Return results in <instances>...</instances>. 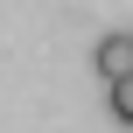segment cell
<instances>
[{"label": "cell", "mask_w": 133, "mask_h": 133, "mask_svg": "<svg viewBox=\"0 0 133 133\" xmlns=\"http://www.w3.org/2000/svg\"><path fill=\"white\" fill-rule=\"evenodd\" d=\"M91 70H98L105 84H119V77H133V35H105V42L91 49Z\"/></svg>", "instance_id": "1"}, {"label": "cell", "mask_w": 133, "mask_h": 133, "mask_svg": "<svg viewBox=\"0 0 133 133\" xmlns=\"http://www.w3.org/2000/svg\"><path fill=\"white\" fill-rule=\"evenodd\" d=\"M112 119H119V126H133V77H119V84H112Z\"/></svg>", "instance_id": "2"}]
</instances>
